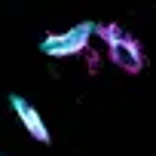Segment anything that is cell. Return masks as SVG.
Masks as SVG:
<instances>
[{"instance_id":"obj_1","label":"cell","mask_w":156,"mask_h":156,"mask_svg":"<svg viewBox=\"0 0 156 156\" xmlns=\"http://www.w3.org/2000/svg\"><path fill=\"white\" fill-rule=\"evenodd\" d=\"M92 34H95V25L92 22H80V25H73L70 31H64V34H46L43 43H40V52H46L52 58L80 55L89 46V37Z\"/></svg>"},{"instance_id":"obj_2","label":"cell","mask_w":156,"mask_h":156,"mask_svg":"<svg viewBox=\"0 0 156 156\" xmlns=\"http://www.w3.org/2000/svg\"><path fill=\"white\" fill-rule=\"evenodd\" d=\"M107 58H110L119 70H126V73H132V76L144 70V49H141V43H138L135 37H129V34H122L119 40L107 43Z\"/></svg>"},{"instance_id":"obj_3","label":"cell","mask_w":156,"mask_h":156,"mask_svg":"<svg viewBox=\"0 0 156 156\" xmlns=\"http://www.w3.org/2000/svg\"><path fill=\"white\" fill-rule=\"evenodd\" d=\"M9 104H12V110H16V116L22 119V126L28 129V135L31 138H37L40 144H52V135H49V129H46V122H43V116L22 98V95H9Z\"/></svg>"},{"instance_id":"obj_4","label":"cell","mask_w":156,"mask_h":156,"mask_svg":"<svg viewBox=\"0 0 156 156\" xmlns=\"http://www.w3.org/2000/svg\"><path fill=\"white\" fill-rule=\"evenodd\" d=\"M95 34L101 37V43H113V40L122 37V28L113 25V22H104V25H95Z\"/></svg>"},{"instance_id":"obj_5","label":"cell","mask_w":156,"mask_h":156,"mask_svg":"<svg viewBox=\"0 0 156 156\" xmlns=\"http://www.w3.org/2000/svg\"><path fill=\"white\" fill-rule=\"evenodd\" d=\"M83 55H86V64H89V70H92V73H98V70H101V67H98V64H101V55H98L92 46H86V49H83Z\"/></svg>"}]
</instances>
